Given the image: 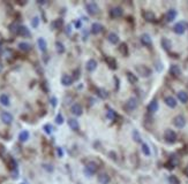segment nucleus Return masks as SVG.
I'll return each instance as SVG.
<instances>
[{"label": "nucleus", "instance_id": "1", "mask_svg": "<svg viewBox=\"0 0 188 184\" xmlns=\"http://www.w3.org/2000/svg\"><path fill=\"white\" fill-rule=\"evenodd\" d=\"M135 70H136V73L140 75V76H142V77H149L151 74H152V70L149 68V67L144 66V65H138V66L135 67Z\"/></svg>", "mask_w": 188, "mask_h": 184}, {"label": "nucleus", "instance_id": "2", "mask_svg": "<svg viewBox=\"0 0 188 184\" xmlns=\"http://www.w3.org/2000/svg\"><path fill=\"white\" fill-rule=\"evenodd\" d=\"M97 168H98L97 163L94 162V161H90V162L87 163V166H85V168H84V174H85L87 176H93L94 174H96Z\"/></svg>", "mask_w": 188, "mask_h": 184}, {"label": "nucleus", "instance_id": "3", "mask_svg": "<svg viewBox=\"0 0 188 184\" xmlns=\"http://www.w3.org/2000/svg\"><path fill=\"white\" fill-rule=\"evenodd\" d=\"M164 139L167 143H170V144L175 143V140H177V133L172 129H166L165 132H164Z\"/></svg>", "mask_w": 188, "mask_h": 184}, {"label": "nucleus", "instance_id": "4", "mask_svg": "<svg viewBox=\"0 0 188 184\" xmlns=\"http://www.w3.org/2000/svg\"><path fill=\"white\" fill-rule=\"evenodd\" d=\"M136 107H137V99L134 97L129 98L125 104V109L127 112H133L134 109H136Z\"/></svg>", "mask_w": 188, "mask_h": 184}, {"label": "nucleus", "instance_id": "5", "mask_svg": "<svg viewBox=\"0 0 188 184\" xmlns=\"http://www.w3.org/2000/svg\"><path fill=\"white\" fill-rule=\"evenodd\" d=\"M85 9L89 13V15H96V14L98 13V11H99V8H98V6H97L96 2H88V4H85Z\"/></svg>", "mask_w": 188, "mask_h": 184}, {"label": "nucleus", "instance_id": "6", "mask_svg": "<svg viewBox=\"0 0 188 184\" xmlns=\"http://www.w3.org/2000/svg\"><path fill=\"white\" fill-rule=\"evenodd\" d=\"M173 124H174L177 128L181 129V128H184L185 124H186V118H184L182 115H178V116H175L174 120H173Z\"/></svg>", "mask_w": 188, "mask_h": 184}, {"label": "nucleus", "instance_id": "7", "mask_svg": "<svg viewBox=\"0 0 188 184\" xmlns=\"http://www.w3.org/2000/svg\"><path fill=\"white\" fill-rule=\"evenodd\" d=\"M0 118H1V121L5 124H11L13 122V115L11 113H8V112H2L0 114Z\"/></svg>", "mask_w": 188, "mask_h": 184}, {"label": "nucleus", "instance_id": "8", "mask_svg": "<svg viewBox=\"0 0 188 184\" xmlns=\"http://www.w3.org/2000/svg\"><path fill=\"white\" fill-rule=\"evenodd\" d=\"M179 165V158L177 157V155H172L170 160L167 161V163H166V167L169 168V169H173L174 167H177Z\"/></svg>", "mask_w": 188, "mask_h": 184}, {"label": "nucleus", "instance_id": "9", "mask_svg": "<svg viewBox=\"0 0 188 184\" xmlns=\"http://www.w3.org/2000/svg\"><path fill=\"white\" fill-rule=\"evenodd\" d=\"M110 14L113 19H118V17H121L122 14H123V11L121 7H113L111 11H110Z\"/></svg>", "mask_w": 188, "mask_h": 184}, {"label": "nucleus", "instance_id": "10", "mask_svg": "<svg viewBox=\"0 0 188 184\" xmlns=\"http://www.w3.org/2000/svg\"><path fill=\"white\" fill-rule=\"evenodd\" d=\"M19 36H22V37H30V31L27 26H19L17 28V34Z\"/></svg>", "mask_w": 188, "mask_h": 184}, {"label": "nucleus", "instance_id": "11", "mask_svg": "<svg viewBox=\"0 0 188 184\" xmlns=\"http://www.w3.org/2000/svg\"><path fill=\"white\" fill-rule=\"evenodd\" d=\"M7 166H8L9 170H12V171L17 170V162H16V160L14 158H12V157H8V159H7Z\"/></svg>", "mask_w": 188, "mask_h": 184}, {"label": "nucleus", "instance_id": "12", "mask_svg": "<svg viewBox=\"0 0 188 184\" xmlns=\"http://www.w3.org/2000/svg\"><path fill=\"white\" fill-rule=\"evenodd\" d=\"M141 43H142V45H144L147 47H150L152 45V40H151V38H150V36H149L148 34H143L141 36Z\"/></svg>", "mask_w": 188, "mask_h": 184}, {"label": "nucleus", "instance_id": "13", "mask_svg": "<svg viewBox=\"0 0 188 184\" xmlns=\"http://www.w3.org/2000/svg\"><path fill=\"white\" fill-rule=\"evenodd\" d=\"M185 30H186V26H185L184 23H181V22L177 23V24L173 26V31H174L175 34H178V35H182V34L185 32Z\"/></svg>", "mask_w": 188, "mask_h": 184}, {"label": "nucleus", "instance_id": "14", "mask_svg": "<svg viewBox=\"0 0 188 184\" xmlns=\"http://www.w3.org/2000/svg\"><path fill=\"white\" fill-rule=\"evenodd\" d=\"M110 181H111V178L106 173H102V174L98 175V182L100 184H108Z\"/></svg>", "mask_w": 188, "mask_h": 184}, {"label": "nucleus", "instance_id": "15", "mask_svg": "<svg viewBox=\"0 0 188 184\" xmlns=\"http://www.w3.org/2000/svg\"><path fill=\"white\" fill-rule=\"evenodd\" d=\"M70 111H72V113H73L74 115L80 116L81 114H82V112H83V108H82V106H81L80 104H74V105L72 106Z\"/></svg>", "mask_w": 188, "mask_h": 184}, {"label": "nucleus", "instance_id": "16", "mask_svg": "<svg viewBox=\"0 0 188 184\" xmlns=\"http://www.w3.org/2000/svg\"><path fill=\"white\" fill-rule=\"evenodd\" d=\"M68 126H69V128H70L72 130H74V131H77L79 128H80L79 122H77L75 118H69V120H68Z\"/></svg>", "mask_w": 188, "mask_h": 184}, {"label": "nucleus", "instance_id": "17", "mask_svg": "<svg viewBox=\"0 0 188 184\" xmlns=\"http://www.w3.org/2000/svg\"><path fill=\"white\" fill-rule=\"evenodd\" d=\"M72 83H73V78L69 76V75H62V77H61V84L64 85V86H69V85H72Z\"/></svg>", "mask_w": 188, "mask_h": 184}, {"label": "nucleus", "instance_id": "18", "mask_svg": "<svg viewBox=\"0 0 188 184\" xmlns=\"http://www.w3.org/2000/svg\"><path fill=\"white\" fill-rule=\"evenodd\" d=\"M158 111V101L155 99V100H152L148 106V112L149 113H155V112H157Z\"/></svg>", "mask_w": 188, "mask_h": 184}, {"label": "nucleus", "instance_id": "19", "mask_svg": "<svg viewBox=\"0 0 188 184\" xmlns=\"http://www.w3.org/2000/svg\"><path fill=\"white\" fill-rule=\"evenodd\" d=\"M170 73H171V75L178 77V76H180V74H181V69H180V67L177 66V65H172L171 68H170Z\"/></svg>", "mask_w": 188, "mask_h": 184}, {"label": "nucleus", "instance_id": "20", "mask_svg": "<svg viewBox=\"0 0 188 184\" xmlns=\"http://www.w3.org/2000/svg\"><path fill=\"white\" fill-rule=\"evenodd\" d=\"M108 40L111 43V44H117V43H119V37H118V35L117 34H114V32H110L108 36Z\"/></svg>", "mask_w": 188, "mask_h": 184}, {"label": "nucleus", "instance_id": "21", "mask_svg": "<svg viewBox=\"0 0 188 184\" xmlns=\"http://www.w3.org/2000/svg\"><path fill=\"white\" fill-rule=\"evenodd\" d=\"M165 104L169 106V107H171V108H174L175 106H177V100H175L173 97L169 96V97L165 98Z\"/></svg>", "mask_w": 188, "mask_h": 184}, {"label": "nucleus", "instance_id": "22", "mask_svg": "<svg viewBox=\"0 0 188 184\" xmlns=\"http://www.w3.org/2000/svg\"><path fill=\"white\" fill-rule=\"evenodd\" d=\"M96 68H97V61H96L95 59H90V60L87 62V69H88V71H94Z\"/></svg>", "mask_w": 188, "mask_h": 184}, {"label": "nucleus", "instance_id": "23", "mask_svg": "<svg viewBox=\"0 0 188 184\" xmlns=\"http://www.w3.org/2000/svg\"><path fill=\"white\" fill-rule=\"evenodd\" d=\"M37 44H38V47H39V50L42 52H46V47H47L46 40L40 37V38H38V40H37Z\"/></svg>", "mask_w": 188, "mask_h": 184}, {"label": "nucleus", "instance_id": "24", "mask_svg": "<svg viewBox=\"0 0 188 184\" xmlns=\"http://www.w3.org/2000/svg\"><path fill=\"white\" fill-rule=\"evenodd\" d=\"M103 31V26L102 24H99V23H94L93 26H91V32L94 34V35H98L99 32H102Z\"/></svg>", "mask_w": 188, "mask_h": 184}, {"label": "nucleus", "instance_id": "25", "mask_svg": "<svg viewBox=\"0 0 188 184\" xmlns=\"http://www.w3.org/2000/svg\"><path fill=\"white\" fill-rule=\"evenodd\" d=\"M178 98L182 104H186L188 101V93L185 91H180L178 93Z\"/></svg>", "mask_w": 188, "mask_h": 184}, {"label": "nucleus", "instance_id": "26", "mask_svg": "<svg viewBox=\"0 0 188 184\" xmlns=\"http://www.w3.org/2000/svg\"><path fill=\"white\" fill-rule=\"evenodd\" d=\"M143 17H144V20H147L149 22H152V21H155V19H156L155 14L152 13V12H150V11L144 12V13H143Z\"/></svg>", "mask_w": 188, "mask_h": 184}, {"label": "nucleus", "instance_id": "27", "mask_svg": "<svg viewBox=\"0 0 188 184\" xmlns=\"http://www.w3.org/2000/svg\"><path fill=\"white\" fill-rule=\"evenodd\" d=\"M175 16H177V12H175L174 9H170V11L166 13V21H167V22H172L175 19Z\"/></svg>", "mask_w": 188, "mask_h": 184}, {"label": "nucleus", "instance_id": "28", "mask_svg": "<svg viewBox=\"0 0 188 184\" xmlns=\"http://www.w3.org/2000/svg\"><path fill=\"white\" fill-rule=\"evenodd\" d=\"M19 139H20V142H27L28 139H29V131L27 130H23V131L20 132V135H19Z\"/></svg>", "mask_w": 188, "mask_h": 184}, {"label": "nucleus", "instance_id": "29", "mask_svg": "<svg viewBox=\"0 0 188 184\" xmlns=\"http://www.w3.org/2000/svg\"><path fill=\"white\" fill-rule=\"evenodd\" d=\"M19 48H20L21 51H23V52H28V51H30V50H31V45H30V44H28V43L22 41V43H20V44H19Z\"/></svg>", "mask_w": 188, "mask_h": 184}, {"label": "nucleus", "instance_id": "30", "mask_svg": "<svg viewBox=\"0 0 188 184\" xmlns=\"http://www.w3.org/2000/svg\"><path fill=\"white\" fill-rule=\"evenodd\" d=\"M0 103H1V105H4V106L11 105V101H9V98H8L7 94H1V96H0Z\"/></svg>", "mask_w": 188, "mask_h": 184}, {"label": "nucleus", "instance_id": "31", "mask_svg": "<svg viewBox=\"0 0 188 184\" xmlns=\"http://www.w3.org/2000/svg\"><path fill=\"white\" fill-rule=\"evenodd\" d=\"M62 23H64V21H62L61 19L54 20V21H52V23H51V28L54 29V30H55V29H59V28H61Z\"/></svg>", "mask_w": 188, "mask_h": 184}, {"label": "nucleus", "instance_id": "32", "mask_svg": "<svg viewBox=\"0 0 188 184\" xmlns=\"http://www.w3.org/2000/svg\"><path fill=\"white\" fill-rule=\"evenodd\" d=\"M161 46L164 47V50H166V51H169L170 48H171V46H172V44H171V41L167 39V38H163L161 39Z\"/></svg>", "mask_w": 188, "mask_h": 184}, {"label": "nucleus", "instance_id": "33", "mask_svg": "<svg viewBox=\"0 0 188 184\" xmlns=\"http://www.w3.org/2000/svg\"><path fill=\"white\" fill-rule=\"evenodd\" d=\"M127 78H128V82L131 84H135L137 82V77L135 76L133 73H131V71H127Z\"/></svg>", "mask_w": 188, "mask_h": 184}, {"label": "nucleus", "instance_id": "34", "mask_svg": "<svg viewBox=\"0 0 188 184\" xmlns=\"http://www.w3.org/2000/svg\"><path fill=\"white\" fill-rule=\"evenodd\" d=\"M106 62H108V65L110 66L111 69H116L117 68V61L113 58H106Z\"/></svg>", "mask_w": 188, "mask_h": 184}, {"label": "nucleus", "instance_id": "35", "mask_svg": "<svg viewBox=\"0 0 188 184\" xmlns=\"http://www.w3.org/2000/svg\"><path fill=\"white\" fill-rule=\"evenodd\" d=\"M55 47H57V52L59 53V54H62V53L65 52V46L62 45V43L57 41L55 43Z\"/></svg>", "mask_w": 188, "mask_h": 184}, {"label": "nucleus", "instance_id": "36", "mask_svg": "<svg viewBox=\"0 0 188 184\" xmlns=\"http://www.w3.org/2000/svg\"><path fill=\"white\" fill-rule=\"evenodd\" d=\"M142 152H143L144 155H147V157H149V155L151 154V151H150V147H149L148 144H146V143L142 144Z\"/></svg>", "mask_w": 188, "mask_h": 184}, {"label": "nucleus", "instance_id": "37", "mask_svg": "<svg viewBox=\"0 0 188 184\" xmlns=\"http://www.w3.org/2000/svg\"><path fill=\"white\" fill-rule=\"evenodd\" d=\"M106 116H108V120H114V118H117V113H116L113 109L108 108V113H106Z\"/></svg>", "mask_w": 188, "mask_h": 184}, {"label": "nucleus", "instance_id": "38", "mask_svg": "<svg viewBox=\"0 0 188 184\" xmlns=\"http://www.w3.org/2000/svg\"><path fill=\"white\" fill-rule=\"evenodd\" d=\"M119 51L122 55H127V53H128V48H127V45L126 44H121L120 47H119Z\"/></svg>", "mask_w": 188, "mask_h": 184}, {"label": "nucleus", "instance_id": "39", "mask_svg": "<svg viewBox=\"0 0 188 184\" xmlns=\"http://www.w3.org/2000/svg\"><path fill=\"white\" fill-rule=\"evenodd\" d=\"M39 24V17L38 16H35L32 20H31V26L32 28H37Z\"/></svg>", "mask_w": 188, "mask_h": 184}, {"label": "nucleus", "instance_id": "40", "mask_svg": "<svg viewBox=\"0 0 188 184\" xmlns=\"http://www.w3.org/2000/svg\"><path fill=\"white\" fill-rule=\"evenodd\" d=\"M133 138H134L135 142H137V143L141 142V136H140V133H138L137 130H134V131H133Z\"/></svg>", "mask_w": 188, "mask_h": 184}, {"label": "nucleus", "instance_id": "41", "mask_svg": "<svg viewBox=\"0 0 188 184\" xmlns=\"http://www.w3.org/2000/svg\"><path fill=\"white\" fill-rule=\"evenodd\" d=\"M43 129H44V131L46 132L47 135H50V133L52 132V130H53V128H52L51 124H45V126L43 127Z\"/></svg>", "mask_w": 188, "mask_h": 184}, {"label": "nucleus", "instance_id": "42", "mask_svg": "<svg viewBox=\"0 0 188 184\" xmlns=\"http://www.w3.org/2000/svg\"><path fill=\"white\" fill-rule=\"evenodd\" d=\"M55 123H57V124H62V123H64V116H62L60 113L55 116Z\"/></svg>", "mask_w": 188, "mask_h": 184}, {"label": "nucleus", "instance_id": "43", "mask_svg": "<svg viewBox=\"0 0 188 184\" xmlns=\"http://www.w3.org/2000/svg\"><path fill=\"white\" fill-rule=\"evenodd\" d=\"M97 93H98V96H99L100 98H103V99H105V98L108 97L106 91H104V90H102V89H98V90H97Z\"/></svg>", "mask_w": 188, "mask_h": 184}, {"label": "nucleus", "instance_id": "44", "mask_svg": "<svg viewBox=\"0 0 188 184\" xmlns=\"http://www.w3.org/2000/svg\"><path fill=\"white\" fill-rule=\"evenodd\" d=\"M170 182L172 184H179V180H178L175 176H171V177H170Z\"/></svg>", "mask_w": 188, "mask_h": 184}, {"label": "nucleus", "instance_id": "45", "mask_svg": "<svg viewBox=\"0 0 188 184\" xmlns=\"http://www.w3.org/2000/svg\"><path fill=\"white\" fill-rule=\"evenodd\" d=\"M57 154H58V157H60V158L64 155V151H62L61 147H58V148H57Z\"/></svg>", "mask_w": 188, "mask_h": 184}, {"label": "nucleus", "instance_id": "46", "mask_svg": "<svg viewBox=\"0 0 188 184\" xmlns=\"http://www.w3.org/2000/svg\"><path fill=\"white\" fill-rule=\"evenodd\" d=\"M43 167H44V169H46L47 171H53L52 166H50V165H43Z\"/></svg>", "mask_w": 188, "mask_h": 184}, {"label": "nucleus", "instance_id": "47", "mask_svg": "<svg viewBox=\"0 0 188 184\" xmlns=\"http://www.w3.org/2000/svg\"><path fill=\"white\" fill-rule=\"evenodd\" d=\"M80 76V69H76L74 70V79H77Z\"/></svg>", "mask_w": 188, "mask_h": 184}, {"label": "nucleus", "instance_id": "48", "mask_svg": "<svg viewBox=\"0 0 188 184\" xmlns=\"http://www.w3.org/2000/svg\"><path fill=\"white\" fill-rule=\"evenodd\" d=\"M51 105L53 106V107L57 106V98H55V97H52V98H51Z\"/></svg>", "mask_w": 188, "mask_h": 184}, {"label": "nucleus", "instance_id": "49", "mask_svg": "<svg viewBox=\"0 0 188 184\" xmlns=\"http://www.w3.org/2000/svg\"><path fill=\"white\" fill-rule=\"evenodd\" d=\"M42 88H43V90L45 92H49V89H47V85H46V82H44L43 84H42Z\"/></svg>", "mask_w": 188, "mask_h": 184}, {"label": "nucleus", "instance_id": "50", "mask_svg": "<svg viewBox=\"0 0 188 184\" xmlns=\"http://www.w3.org/2000/svg\"><path fill=\"white\" fill-rule=\"evenodd\" d=\"M74 24H75V26L79 29V28H81V26H82V23H81V21H75L74 22Z\"/></svg>", "mask_w": 188, "mask_h": 184}, {"label": "nucleus", "instance_id": "51", "mask_svg": "<svg viewBox=\"0 0 188 184\" xmlns=\"http://www.w3.org/2000/svg\"><path fill=\"white\" fill-rule=\"evenodd\" d=\"M70 32H72V26H66V34H67V35H69Z\"/></svg>", "mask_w": 188, "mask_h": 184}, {"label": "nucleus", "instance_id": "52", "mask_svg": "<svg viewBox=\"0 0 188 184\" xmlns=\"http://www.w3.org/2000/svg\"><path fill=\"white\" fill-rule=\"evenodd\" d=\"M110 155L112 157V159H113V160H117V155H116L113 152H110Z\"/></svg>", "mask_w": 188, "mask_h": 184}, {"label": "nucleus", "instance_id": "53", "mask_svg": "<svg viewBox=\"0 0 188 184\" xmlns=\"http://www.w3.org/2000/svg\"><path fill=\"white\" fill-rule=\"evenodd\" d=\"M184 173H185V175H186V176L188 177V165L186 166V167H185V170H184Z\"/></svg>", "mask_w": 188, "mask_h": 184}, {"label": "nucleus", "instance_id": "54", "mask_svg": "<svg viewBox=\"0 0 188 184\" xmlns=\"http://www.w3.org/2000/svg\"><path fill=\"white\" fill-rule=\"evenodd\" d=\"M1 53H2V44H1V41H0V55H1Z\"/></svg>", "mask_w": 188, "mask_h": 184}, {"label": "nucleus", "instance_id": "55", "mask_svg": "<svg viewBox=\"0 0 188 184\" xmlns=\"http://www.w3.org/2000/svg\"><path fill=\"white\" fill-rule=\"evenodd\" d=\"M1 70H2V65L0 63V71H1Z\"/></svg>", "mask_w": 188, "mask_h": 184}, {"label": "nucleus", "instance_id": "56", "mask_svg": "<svg viewBox=\"0 0 188 184\" xmlns=\"http://www.w3.org/2000/svg\"><path fill=\"white\" fill-rule=\"evenodd\" d=\"M22 184H27V183H22Z\"/></svg>", "mask_w": 188, "mask_h": 184}]
</instances>
